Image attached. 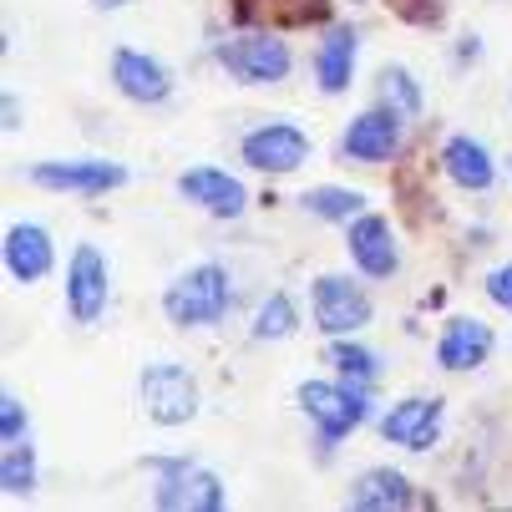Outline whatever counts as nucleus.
Instances as JSON below:
<instances>
[{
    "label": "nucleus",
    "mask_w": 512,
    "mask_h": 512,
    "mask_svg": "<svg viewBox=\"0 0 512 512\" xmlns=\"http://www.w3.org/2000/svg\"><path fill=\"white\" fill-rule=\"evenodd\" d=\"M229 300H234L229 269L224 264H193L163 289V315L178 330H203V325H218L229 315Z\"/></svg>",
    "instance_id": "1"
},
{
    "label": "nucleus",
    "mask_w": 512,
    "mask_h": 512,
    "mask_svg": "<svg viewBox=\"0 0 512 512\" xmlns=\"http://www.w3.org/2000/svg\"><path fill=\"white\" fill-rule=\"evenodd\" d=\"M137 396H142V411L158 426H183V421L198 416V381L178 360H153L137 381Z\"/></svg>",
    "instance_id": "2"
},
{
    "label": "nucleus",
    "mask_w": 512,
    "mask_h": 512,
    "mask_svg": "<svg viewBox=\"0 0 512 512\" xmlns=\"http://www.w3.org/2000/svg\"><path fill=\"white\" fill-rule=\"evenodd\" d=\"M153 472H158L153 502L163 512H218L224 507V482L198 462H183V457L178 462H153Z\"/></svg>",
    "instance_id": "3"
},
{
    "label": "nucleus",
    "mask_w": 512,
    "mask_h": 512,
    "mask_svg": "<svg viewBox=\"0 0 512 512\" xmlns=\"http://www.w3.org/2000/svg\"><path fill=\"white\" fill-rule=\"evenodd\" d=\"M300 406L320 426V447H335L340 436H350L365 421V396L350 391V386H330V381H305L300 386Z\"/></svg>",
    "instance_id": "4"
},
{
    "label": "nucleus",
    "mask_w": 512,
    "mask_h": 512,
    "mask_svg": "<svg viewBox=\"0 0 512 512\" xmlns=\"http://www.w3.org/2000/svg\"><path fill=\"white\" fill-rule=\"evenodd\" d=\"M218 61L229 66V77L249 87H274L289 77V46L279 36H234L218 46Z\"/></svg>",
    "instance_id": "5"
},
{
    "label": "nucleus",
    "mask_w": 512,
    "mask_h": 512,
    "mask_svg": "<svg viewBox=\"0 0 512 512\" xmlns=\"http://www.w3.org/2000/svg\"><path fill=\"white\" fill-rule=\"evenodd\" d=\"M31 183L46 188V193H82V198H97V193L122 188V183H127V168H122V163H107V158L36 163V168H31Z\"/></svg>",
    "instance_id": "6"
},
{
    "label": "nucleus",
    "mask_w": 512,
    "mask_h": 512,
    "mask_svg": "<svg viewBox=\"0 0 512 512\" xmlns=\"http://www.w3.org/2000/svg\"><path fill=\"white\" fill-rule=\"evenodd\" d=\"M66 305L77 325H97L107 310V259L97 244H77L66 264Z\"/></svg>",
    "instance_id": "7"
},
{
    "label": "nucleus",
    "mask_w": 512,
    "mask_h": 512,
    "mask_svg": "<svg viewBox=\"0 0 512 512\" xmlns=\"http://www.w3.org/2000/svg\"><path fill=\"white\" fill-rule=\"evenodd\" d=\"M310 158V137L295 122H264L244 137V163L259 173H295Z\"/></svg>",
    "instance_id": "8"
},
{
    "label": "nucleus",
    "mask_w": 512,
    "mask_h": 512,
    "mask_svg": "<svg viewBox=\"0 0 512 512\" xmlns=\"http://www.w3.org/2000/svg\"><path fill=\"white\" fill-rule=\"evenodd\" d=\"M315 325L325 335H355L360 325H371V300L340 274L315 279Z\"/></svg>",
    "instance_id": "9"
},
{
    "label": "nucleus",
    "mask_w": 512,
    "mask_h": 512,
    "mask_svg": "<svg viewBox=\"0 0 512 512\" xmlns=\"http://www.w3.org/2000/svg\"><path fill=\"white\" fill-rule=\"evenodd\" d=\"M381 436L391 447H406V452H426L436 436H442V401H426V396H411V401H396L386 416H381Z\"/></svg>",
    "instance_id": "10"
},
{
    "label": "nucleus",
    "mask_w": 512,
    "mask_h": 512,
    "mask_svg": "<svg viewBox=\"0 0 512 512\" xmlns=\"http://www.w3.org/2000/svg\"><path fill=\"white\" fill-rule=\"evenodd\" d=\"M112 82H117V92H122L127 102H142V107H158V102H168V92H173L168 66L153 61V56H142V51H132V46H122V51L112 56Z\"/></svg>",
    "instance_id": "11"
},
{
    "label": "nucleus",
    "mask_w": 512,
    "mask_h": 512,
    "mask_svg": "<svg viewBox=\"0 0 512 512\" xmlns=\"http://www.w3.org/2000/svg\"><path fill=\"white\" fill-rule=\"evenodd\" d=\"M178 193H183L188 203H198L203 213H213V218H239L244 203H249L244 183H239L234 173H218V168H193V173H183V178H178Z\"/></svg>",
    "instance_id": "12"
},
{
    "label": "nucleus",
    "mask_w": 512,
    "mask_h": 512,
    "mask_svg": "<svg viewBox=\"0 0 512 512\" xmlns=\"http://www.w3.org/2000/svg\"><path fill=\"white\" fill-rule=\"evenodd\" d=\"M401 148V112H360L345 127V158L355 163H386Z\"/></svg>",
    "instance_id": "13"
},
{
    "label": "nucleus",
    "mask_w": 512,
    "mask_h": 512,
    "mask_svg": "<svg viewBox=\"0 0 512 512\" xmlns=\"http://www.w3.org/2000/svg\"><path fill=\"white\" fill-rule=\"evenodd\" d=\"M350 259L371 274V279H386V274H396V239H391V224L386 218H376V213H360V218H350Z\"/></svg>",
    "instance_id": "14"
},
{
    "label": "nucleus",
    "mask_w": 512,
    "mask_h": 512,
    "mask_svg": "<svg viewBox=\"0 0 512 512\" xmlns=\"http://www.w3.org/2000/svg\"><path fill=\"white\" fill-rule=\"evenodd\" d=\"M6 274L16 284H36L51 274V234L41 224H11L6 229Z\"/></svg>",
    "instance_id": "15"
},
{
    "label": "nucleus",
    "mask_w": 512,
    "mask_h": 512,
    "mask_svg": "<svg viewBox=\"0 0 512 512\" xmlns=\"http://www.w3.org/2000/svg\"><path fill=\"white\" fill-rule=\"evenodd\" d=\"M492 355V325L487 320H452L436 340V365L442 371H472Z\"/></svg>",
    "instance_id": "16"
},
{
    "label": "nucleus",
    "mask_w": 512,
    "mask_h": 512,
    "mask_svg": "<svg viewBox=\"0 0 512 512\" xmlns=\"http://www.w3.org/2000/svg\"><path fill=\"white\" fill-rule=\"evenodd\" d=\"M442 168H447V178H452L457 188H467V193H482V188H492V178H497L487 148H482V142H472V137H447Z\"/></svg>",
    "instance_id": "17"
},
{
    "label": "nucleus",
    "mask_w": 512,
    "mask_h": 512,
    "mask_svg": "<svg viewBox=\"0 0 512 512\" xmlns=\"http://www.w3.org/2000/svg\"><path fill=\"white\" fill-rule=\"evenodd\" d=\"M355 51H360V36H355L350 26L330 31V41L320 46L315 77H320V92H325V97H340V92L350 87V77H355Z\"/></svg>",
    "instance_id": "18"
},
{
    "label": "nucleus",
    "mask_w": 512,
    "mask_h": 512,
    "mask_svg": "<svg viewBox=\"0 0 512 512\" xmlns=\"http://www.w3.org/2000/svg\"><path fill=\"white\" fill-rule=\"evenodd\" d=\"M406 502H411V487H406V477L391 472V467L365 472V477L355 482V492H350V507H355V512H391V507H406Z\"/></svg>",
    "instance_id": "19"
},
{
    "label": "nucleus",
    "mask_w": 512,
    "mask_h": 512,
    "mask_svg": "<svg viewBox=\"0 0 512 512\" xmlns=\"http://www.w3.org/2000/svg\"><path fill=\"white\" fill-rule=\"evenodd\" d=\"M0 487H6V497H26L36 487V452L26 436L6 442V452H0Z\"/></svg>",
    "instance_id": "20"
},
{
    "label": "nucleus",
    "mask_w": 512,
    "mask_h": 512,
    "mask_svg": "<svg viewBox=\"0 0 512 512\" xmlns=\"http://www.w3.org/2000/svg\"><path fill=\"white\" fill-rule=\"evenodd\" d=\"M300 203L315 218H335V224H350V218H360V208H365V198L350 193V188H310Z\"/></svg>",
    "instance_id": "21"
},
{
    "label": "nucleus",
    "mask_w": 512,
    "mask_h": 512,
    "mask_svg": "<svg viewBox=\"0 0 512 512\" xmlns=\"http://www.w3.org/2000/svg\"><path fill=\"white\" fill-rule=\"evenodd\" d=\"M330 365H335L345 381H355V386H371V381L381 376V360L365 350V345H345V340L330 345Z\"/></svg>",
    "instance_id": "22"
},
{
    "label": "nucleus",
    "mask_w": 512,
    "mask_h": 512,
    "mask_svg": "<svg viewBox=\"0 0 512 512\" xmlns=\"http://www.w3.org/2000/svg\"><path fill=\"white\" fill-rule=\"evenodd\" d=\"M295 305H289V295H269L259 310H254V340H284L295 335Z\"/></svg>",
    "instance_id": "23"
},
{
    "label": "nucleus",
    "mask_w": 512,
    "mask_h": 512,
    "mask_svg": "<svg viewBox=\"0 0 512 512\" xmlns=\"http://www.w3.org/2000/svg\"><path fill=\"white\" fill-rule=\"evenodd\" d=\"M269 16L289 21V26H310L330 16V0H269Z\"/></svg>",
    "instance_id": "24"
},
{
    "label": "nucleus",
    "mask_w": 512,
    "mask_h": 512,
    "mask_svg": "<svg viewBox=\"0 0 512 512\" xmlns=\"http://www.w3.org/2000/svg\"><path fill=\"white\" fill-rule=\"evenodd\" d=\"M381 97H386V107L391 112H416L421 107V92H416V82H411V71H386V82H381Z\"/></svg>",
    "instance_id": "25"
},
{
    "label": "nucleus",
    "mask_w": 512,
    "mask_h": 512,
    "mask_svg": "<svg viewBox=\"0 0 512 512\" xmlns=\"http://www.w3.org/2000/svg\"><path fill=\"white\" fill-rule=\"evenodd\" d=\"M487 295H492V305H497V310H507V315H512V264H502V269H492V274H487Z\"/></svg>",
    "instance_id": "26"
},
{
    "label": "nucleus",
    "mask_w": 512,
    "mask_h": 512,
    "mask_svg": "<svg viewBox=\"0 0 512 512\" xmlns=\"http://www.w3.org/2000/svg\"><path fill=\"white\" fill-rule=\"evenodd\" d=\"M0 421H6V442H21L26 436V416H21L16 396H0Z\"/></svg>",
    "instance_id": "27"
},
{
    "label": "nucleus",
    "mask_w": 512,
    "mask_h": 512,
    "mask_svg": "<svg viewBox=\"0 0 512 512\" xmlns=\"http://www.w3.org/2000/svg\"><path fill=\"white\" fill-rule=\"evenodd\" d=\"M97 6H107V11H117V6H132V0H97Z\"/></svg>",
    "instance_id": "28"
}]
</instances>
